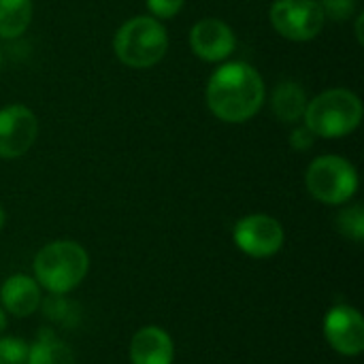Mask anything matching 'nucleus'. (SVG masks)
<instances>
[{
  "mask_svg": "<svg viewBox=\"0 0 364 364\" xmlns=\"http://www.w3.org/2000/svg\"><path fill=\"white\" fill-rule=\"evenodd\" d=\"M43 303L41 286L34 277L28 275H11L0 286V307L15 316V318H28L32 316Z\"/></svg>",
  "mask_w": 364,
  "mask_h": 364,
  "instance_id": "obj_11",
  "label": "nucleus"
},
{
  "mask_svg": "<svg viewBox=\"0 0 364 364\" xmlns=\"http://www.w3.org/2000/svg\"><path fill=\"white\" fill-rule=\"evenodd\" d=\"M32 19V0H0V38H17Z\"/></svg>",
  "mask_w": 364,
  "mask_h": 364,
  "instance_id": "obj_15",
  "label": "nucleus"
},
{
  "mask_svg": "<svg viewBox=\"0 0 364 364\" xmlns=\"http://www.w3.org/2000/svg\"><path fill=\"white\" fill-rule=\"evenodd\" d=\"M38 119L23 105L0 109V158L13 160L23 156L36 141Z\"/></svg>",
  "mask_w": 364,
  "mask_h": 364,
  "instance_id": "obj_8",
  "label": "nucleus"
},
{
  "mask_svg": "<svg viewBox=\"0 0 364 364\" xmlns=\"http://www.w3.org/2000/svg\"><path fill=\"white\" fill-rule=\"evenodd\" d=\"M324 13L318 0H275L271 6L273 28L288 41H311L324 28Z\"/></svg>",
  "mask_w": 364,
  "mask_h": 364,
  "instance_id": "obj_6",
  "label": "nucleus"
},
{
  "mask_svg": "<svg viewBox=\"0 0 364 364\" xmlns=\"http://www.w3.org/2000/svg\"><path fill=\"white\" fill-rule=\"evenodd\" d=\"M324 337L341 356H360L364 350V320L358 309L335 305L324 318Z\"/></svg>",
  "mask_w": 364,
  "mask_h": 364,
  "instance_id": "obj_9",
  "label": "nucleus"
},
{
  "mask_svg": "<svg viewBox=\"0 0 364 364\" xmlns=\"http://www.w3.org/2000/svg\"><path fill=\"white\" fill-rule=\"evenodd\" d=\"M190 47L200 60L222 62L235 51L237 36L226 21L215 19V17H205L192 26Z\"/></svg>",
  "mask_w": 364,
  "mask_h": 364,
  "instance_id": "obj_10",
  "label": "nucleus"
},
{
  "mask_svg": "<svg viewBox=\"0 0 364 364\" xmlns=\"http://www.w3.org/2000/svg\"><path fill=\"white\" fill-rule=\"evenodd\" d=\"M26 364H75L73 350L51 331H38V337L28 346Z\"/></svg>",
  "mask_w": 364,
  "mask_h": 364,
  "instance_id": "obj_13",
  "label": "nucleus"
},
{
  "mask_svg": "<svg viewBox=\"0 0 364 364\" xmlns=\"http://www.w3.org/2000/svg\"><path fill=\"white\" fill-rule=\"evenodd\" d=\"M32 269L41 288H45L49 294L64 296L85 279L90 256L75 241H53L34 256Z\"/></svg>",
  "mask_w": 364,
  "mask_h": 364,
  "instance_id": "obj_2",
  "label": "nucleus"
},
{
  "mask_svg": "<svg viewBox=\"0 0 364 364\" xmlns=\"http://www.w3.org/2000/svg\"><path fill=\"white\" fill-rule=\"evenodd\" d=\"M207 107L228 124L252 119L264 102V83L258 70L245 62L222 64L207 83Z\"/></svg>",
  "mask_w": 364,
  "mask_h": 364,
  "instance_id": "obj_1",
  "label": "nucleus"
},
{
  "mask_svg": "<svg viewBox=\"0 0 364 364\" xmlns=\"http://www.w3.org/2000/svg\"><path fill=\"white\" fill-rule=\"evenodd\" d=\"M232 239L243 254L252 258H271L284 247V226L271 215L252 213L235 224Z\"/></svg>",
  "mask_w": 364,
  "mask_h": 364,
  "instance_id": "obj_7",
  "label": "nucleus"
},
{
  "mask_svg": "<svg viewBox=\"0 0 364 364\" xmlns=\"http://www.w3.org/2000/svg\"><path fill=\"white\" fill-rule=\"evenodd\" d=\"M305 183L309 194L320 203L343 205L358 190V173L341 156H320L309 164Z\"/></svg>",
  "mask_w": 364,
  "mask_h": 364,
  "instance_id": "obj_5",
  "label": "nucleus"
},
{
  "mask_svg": "<svg viewBox=\"0 0 364 364\" xmlns=\"http://www.w3.org/2000/svg\"><path fill=\"white\" fill-rule=\"evenodd\" d=\"M303 119L316 136L341 139L358 128L363 119V102L350 90H326L307 102Z\"/></svg>",
  "mask_w": 364,
  "mask_h": 364,
  "instance_id": "obj_3",
  "label": "nucleus"
},
{
  "mask_svg": "<svg viewBox=\"0 0 364 364\" xmlns=\"http://www.w3.org/2000/svg\"><path fill=\"white\" fill-rule=\"evenodd\" d=\"M2 226H4V209L0 207V230H2Z\"/></svg>",
  "mask_w": 364,
  "mask_h": 364,
  "instance_id": "obj_22",
  "label": "nucleus"
},
{
  "mask_svg": "<svg viewBox=\"0 0 364 364\" xmlns=\"http://www.w3.org/2000/svg\"><path fill=\"white\" fill-rule=\"evenodd\" d=\"M324 17H331L335 21H346L356 11V0H320Z\"/></svg>",
  "mask_w": 364,
  "mask_h": 364,
  "instance_id": "obj_18",
  "label": "nucleus"
},
{
  "mask_svg": "<svg viewBox=\"0 0 364 364\" xmlns=\"http://www.w3.org/2000/svg\"><path fill=\"white\" fill-rule=\"evenodd\" d=\"M113 49L122 64L130 68H149L158 64L168 49L166 28L156 17H132L115 32Z\"/></svg>",
  "mask_w": 364,
  "mask_h": 364,
  "instance_id": "obj_4",
  "label": "nucleus"
},
{
  "mask_svg": "<svg viewBox=\"0 0 364 364\" xmlns=\"http://www.w3.org/2000/svg\"><path fill=\"white\" fill-rule=\"evenodd\" d=\"M183 2L186 0H147V9L160 19H171L181 11Z\"/></svg>",
  "mask_w": 364,
  "mask_h": 364,
  "instance_id": "obj_19",
  "label": "nucleus"
},
{
  "mask_svg": "<svg viewBox=\"0 0 364 364\" xmlns=\"http://www.w3.org/2000/svg\"><path fill=\"white\" fill-rule=\"evenodd\" d=\"M314 141H316V134L307 126H301V128L292 130V134H290V145H292V149H299V151L309 149L314 145Z\"/></svg>",
  "mask_w": 364,
  "mask_h": 364,
  "instance_id": "obj_20",
  "label": "nucleus"
},
{
  "mask_svg": "<svg viewBox=\"0 0 364 364\" xmlns=\"http://www.w3.org/2000/svg\"><path fill=\"white\" fill-rule=\"evenodd\" d=\"M28 343L17 337H0V364H26Z\"/></svg>",
  "mask_w": 364,
  "mask_h": 364,
  "instance_id": "obj_17",
  "label": "nucleus"
},
{
  "mask_svg": "<svg viewBox=\"0 0 364 364\" xmlns=\"http://www.w3.org/2000/svg\"><path fill=\"white\" fill-rule=\"evenodd\" d=\"M4 331H6V311L0 307V337H2Z\"/></svg>",
  "mask_w": 364,
  "mask_h": 364,
  "instance_id": "obj_21",
  "label": "nucleus"
},
{
  "mask_svg": "<svg viewBox=\"0 0 364 364\" xmlns=\"http://www.w3.org/2000/svg\"><path fill=\"white\" fill-rule=\"evenodd\" d=\"M337 228L343 237L360 243L364 239V209L360 205H352L337 215Z\"/></svg>",
  "mask_w": 364,
  "mask_h": 364,
  "instance_id": "obj_16",
  "label": "nucleus"
},
{
  "mask_svg": "<svg viewBox=\"0 0 364 364\" xmlns=\"http://www.w3.org/2000/svg\"><path fill=\"white\" fill-rule=\"evenodd\" d=\"M132 364H173L175 343L160 326H145L134 333L130 341Z\"/></svg>",
  "mask_w": 364,
  "mask_h": 364,
  "instance_id": "obj_12",
  "label": "nucleus"
},
{
  "mask_svg": "<svg viewBox=\"0 0 364 364\" xmlns=\"http://www.w3.org/2000/svg\"><path fill=\"white\" fill-rule=\"evenodd\" d=\"M0 62H2V58H0Z\"/></svg>",
  "mask_w": 364,
  "mask_h": 364,
  "instance_id": "obj_23",
  "label": "nucleus"
},
{
  "mask_svg": "<svg viewBox=\"0 0 364 364\" xmlns=\"http://www.w3.org/2000/svg\"><path fill=\"white\" fill-rule=\"evenodd\" d=\"M307 94L305 90L294 83V81H284L275 87L273 92V98H271V107H273V113L282 119V122H299L303 115H305V109H307Z\"/></svg>",
  "mask_w": 364,
  "mask_h": 364,
  "instance_id": "obj_14",
  "label": "nucleus"
}]
</instances>
